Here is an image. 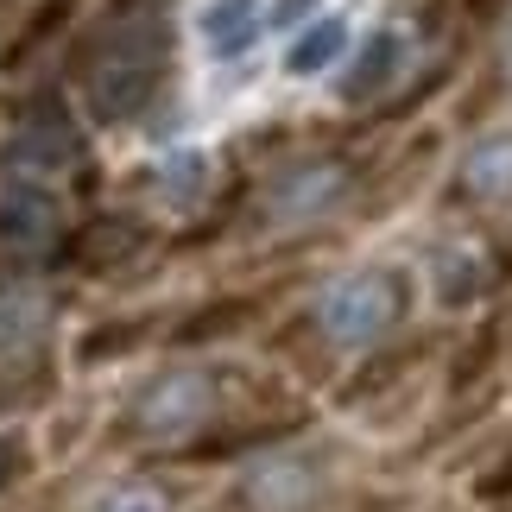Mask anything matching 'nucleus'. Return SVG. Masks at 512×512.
I'll list each match as a JSON object with an SVG mask.
<instances>
[{
	"label": "nucleus",
	"mask_w": 512,
	"mask_h": 512,
	"mask_svg": "<svg viewBox=\"0 0 512 512\" xmlns=\"http://www.w3.org/2000/svg\"><path fill=\"white\" fill-rule=\"evenodd\" d=\"M38 323H45V304L32 298V291H13V298H0V354L26 348L38 336Z\"/></svg>",
	"instance_id": "7"
},
{
	"label": "nucleus",
	"mask_w": 512,
	"mask_h": 512,
	"mask_svg": "<svg viewBox=\"0 0 512 512\" xmlns=\"http://www.w3.org/2000/svg\"><path fill=\"white\" fill-rule=\"evenodd\" d=\"M361 7L367 0H336V7H323L310 26H298L279 45V57H272V76H279V83H298V89L336 76L354 57V38H361Z\"/></svg>",
	"instance_id": "2"
},
{
	"label": "nucleus",
	"mask_w": 512,
	"mask_h": 512,
	"mask_svg": "<svg viewBox=\"0 0 512 512\" xmlns=\"http://www.w3.org/2000/svg\"><path fill=\"white\" fill-rule=\"evenodd\" d=\"M317 317L342 348H361L392 323V291H386V279H373V272H348V279H336L323 291Z\"/></svg>",
	"instance_id": "3"
},
{
	"label": "nucleus",
	"mask_w": 512,
	"mask_h": 512,
	"mask_svg": "<svg viewBox=\"0 0 512 512\" xmlns=\"http://www.w3.org/2000/svg\"><path fill=\"white\" fill-rule=\"evenodd\" d=\"M462 184L487 196V203H506L512 196V133H500V140H481L475 152L462 159Z\"/></svg>",
	"instance_id": "5"
},
{
	"label": "nucleus",
	"mask_w": 512,
	"mask_h": 512,
	"mask_svg": "<svg viewBox=\"0 0 512 512\" xmlns=\"http://www.w3.org/2000/svg\"><path fill=\"white\" fill-rule=\"evenodd\" d=\"M89 512H165V500L152 494V487H114V494H102Z\"/></svg>",
	"instance_id": "9"
},
{
	"label": "nucleus",
	"mask_w": 512,
	"mask_h": 512,
	"mask_svg": "<svg viewBox=\"0 0 512 512\" xmlns=\"http://www.w3.org/2000/svg\"><path fill=\"white\" fill-rule=\"evenodd\" d=\"M336 0H190V51L215 108L241 102L298 26Z\"/></svg>",
	"instance_id": "1"
},
{
	"label": "nucleus",
	"mask_w": 512,
	"mask_h": 512,
	"mask_svg": "<svg viewBox=\"0 0 512 512\" xmlns=\"http://www.w3.org/2000/svg\"><path fill=\"white\" fill-rule=\"evenodd\" d=\"M133 418H140L152 437H184L190 424L209 418V386L196 380V373H171V380H159V386L140 392Z\"/></svg>",
	"instance_id": "4"
},
{
	"label": "nucleus",
	"mask_w": 512,
	"mask_h": 512,
	"mask_svg": "<svg viewBox=\"0 0 512 512\" xmlns=\"http://www.w3.org/2000/svg\"><path fill=\"white\" fill-rule=\"evenodd\" d=\"M342 190V177L329 171V165H317V171H298L291 177V184H279V196H272V203H279L285 215H304V209H317V203H329V196Z\"/></svg>",
	"instance_id": "8"
},
{
	"label": "nucleus",
	"mask_w": 512,
	"mask_h": 512,
	"mask_svg": "<svg viewBox=\"0 0 512 512\" xmlns=\"http://www.w3.org/2000/svg\"><path fill=\"white\" fill-rule=\"evenodd\" d=\"M506 70H512V32H506Z\"/></svg>",
	"instance_id": "10"
},
{
	"label": "nucleus",
	"mask_w": 512,
	"mask_h": 512,
	"mask_svg": "<svg viewBox=\"0 0 512 512\" xmlns=\"http://www.w3.org/2000/svg\"><path fill=\"white\" fill-rule=\"evenodd\" d=\"M310 494H317V481L298 462H266L253 475V506L260 512H298V506H310Z\"/></svg>",
	"instance_id": "6"
}]
</instances>
